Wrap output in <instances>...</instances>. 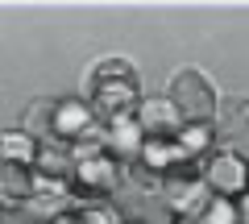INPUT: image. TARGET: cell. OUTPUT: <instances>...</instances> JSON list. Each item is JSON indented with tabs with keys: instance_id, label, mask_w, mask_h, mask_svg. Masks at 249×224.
Masks as SVG:
<instances>
[{
	"instance_id": "2e32d148",
	"label": "cell",
	"mask_w": 249,
	"mask_h": 224,
	"mask_svg": "<svg viewBox=\"0 0 249 224\" xmlns=\"http://www.w3.org/2000/svg\"><path fill=\"white\" fill-rule=\"evenodd\" d=\"M54 224H79V220H75V212H67V216H58Z\"/></svg>"
},
{
	"instance_id": "ba28073f",
	"label": "cell",
	"mask_w": 249,
	"mask_h": 224,
	"mask_svg": "<svg viewBox=\"0 0 249 224\" xmlns=\"http://www.w3.org/2000/svg\"><path fill=\"white\" fill-rule=\"evenodd\" d=\"M212 129H216L220 141H241V137H249V100L245 96H220Z\"/></svg>"
},
{
	"instance_id": "5b68a950",
	"label": "cell",
	"mask_w": 249,
	"mask_h": 224,
	"mask_svg": "<svg viewBox=\"0 0 249 224\" xmlns=\"http://www.w3.org/2000/svg\"><path fill=\"white\" fill-rule=\"evenodd\" d=\"M204 183H208L212 195L237 199V195L249 191V162L241 154H232V150H216V154L204 158Z\"/></svg>"
},
{
	"instance_id": "3957f363",
	"label": "cell",
	"mask_w": 249,
	"mask_h": 224,
	"mask_svg": "<svg viewBox=\"0 0 249 224\" xmlns=\"http://www.w3.org/2000/svg\"><path fill=\"white\" fill-rule=\"evenodd\" d=\"M124 162L112 158V154H96V158H83L75 162V171H71V195L75 199H108L116 187H121L124 179Z\"/></svg>"
},
{
	"instance_id": "30bf717a",
	"label": "cell",
	"mask_w": 249,
	"mask_h": 224,
	"mask_svg": "<svg viewBox=\"0 0 249 224\" xmlns=\"http://www.w3.org/2000/svg\"><path fill=\"white\" fill-rule=\"evenodd\" d=\"M42 141H37L29 129H4V162H21V166H34Z\"/></svg>"
},
{
	"instance_id": "7a4b0ae2",
	"label": "cell",
	"mask_w": 249,
	"mask_h": 224,
	"mask_svg": "<svg viewBox=\"0 0 249 224\" xmlns=\"http://www.w3.org/2000/svg\"><path fill=\"white\" fill-rule=\"evenodd\" d=\"M88 104L96 112L100 125L121 117H133L142 96H137V75H121V79H88Z\"/></svg>"
},
{
	"instance_id": "4fadbf2b",
	"label": "cell",
	"mask_w": 249,
	"mask_h": 224,
	"mask_svg": "<svg viewBox=\"0 0 249 224\" xmlns=\"http://www.w3.org/2000/svg\"><path fill=\"white\" fill-rule=\"evenodd\" d=\"M121 75H137V71H133V63H129V58L112 54V58H100V63L91 67L88 79H121Z\"/></svg>"
},
{
	"instance_id": "8fae6325",
	"label": "cell",
	"mask_w": 249,
	"mask_h": 224,
	"mask_svg": "<svg viewBox=\"0 0 249 224\" xmlns=\"http://www.w3.org/2000/svg\"><path fill=\"white\" fill-rule=\"evenodd\" d=\"M75 220H79V224H129L112 204H104V199H79Z\"/></svg>"
},
{
	"instance_id": "277c9868",
	"label": "cell",
	"mask_w": 249,
	"mask_h": 224,
	"mask_svg": "<svg viewBox=\"0 0 249 224\" xmlns=\"http://www.w3.org/2000/svg\"><path fill=\"white\" fill-rule=\"evenodd\" d=\"M162 191H166L175 216H199L208 207V183H204V162H187L162 174Z\"/></svg>"
},
{
	"instance_id": "6da1fadb",
	"label": "cell",
	"mask_w": 249,
	"mask_h": 224,
	"mask_svg": "<svg viewBox=\"0 0 249 224\" xmlns=\"http://www.w3.org/2000/svg\"><path fill=\"white\" fill-rule=\"evenodd\" d=\"M166 96H170V104L178 108L183 125H196V121H208V125H212L216 108H220L216 83L208 79L199 67H183V71H175L170 83H166Z\"/></svg>"
},
{
	"instance_id": "e0dca14e",
	"label": "cell",
	"mask_w": 249,
	"mask_h": 224,
	"mask_svg": "<svg viewBox=\"0 0 249 224\" xmlns=\"http://www.w3.org/2000/svg\"><path fill=\"white\" fill-rule=\"evenodd\" d=\"M129 224H137V220H129Z\"/></svg>"
},
{
	"instance_id": "8992f818",
	"label": "cell",
	"mask_w": 249,
	"mask_h": 224,
	"mask_svg": "<svg viewBox=\"0 0 249 224\" xmlns=\"http://www.w3.org/2000/svg\"><path fill=\"white\" fill-rule=\"evenodd\" d=\"M133 117H137V125H142L145 141H150V137H175L178 129H183V117H178V108L170 104V96H150V100H142Z\"/></svg>"
},
{
	"instance_id": "5bb4252c",
	"label": "cell",
	"mask_w": 249,
	"mask_h": 224,
	"mask_svg": "<svg viewBox=\"0 0 249 224\" xmlns=\"http://www.w3.org/2000/svg\"><path fill=\"white\" fill-rule=\"evenodd\" d=\"M237 224H249V191L237 195Z\"/></svg>"
},
{
	"instance_id": "9a60e30c",
	"label": "cell",
	"mask_w": 249,
	"mask_h": 224,
	"mask_svg": "<svg viewBox=\"0 0 249 224\" xmlns=\"http://www.w3.org/2000/svg\"><path fill=\"white\" fill-rule=\"evenodd\" d=\"M175 224H204V216H175Z\"/></svg>"
},
{
	"instance_id": "7c38bea8",
	"label": "cell",
	"mask_w": 249,
	"mask_h": 224,
	"mask_svg": "<svg viewBox=\"0 0 249 224\" xmlns=\"http://www.w3.org/2000/svg\"><path fill=\"white\" fill-rule=\"evenodd\" d=\"M199 216H204V224H237V199L212 195V199H208V207H204Z\"/></svg>"
},
{
	"instance_id": "9c48e42d",
	"label": "cell",
	"mask_w": 249,
	"mask_h": 224,
	"mask_svg": "<svg viewBox=\"0 0 249 224\" xmlns=\"http://www.w3.org/2000/svg\"><path fill=\"white\" fill-rule=\"evenodd\" d=\"M0 195L4 207L17 212L29 195H37V171L34 166H21V162H4V174H0Z\"/></svg>"
},
{
	"instance_id": "52a82bcc",
	"label": "cell",
	"mask_w": 249,
	"mask_h": 224,
	"mask_svg": "<svg viewBox=\"0 0 249 224\" xmlns=\"http://www.w3.org/2000/svg\"><path fill=\"white\" fill-rule=\"evenodd\" d=\"M104 150L112 154V158H121L124 166L142 158V150H145V133H142V125H137V117L108 121V125H104Z\"/></svg>"
}]
</instances>
